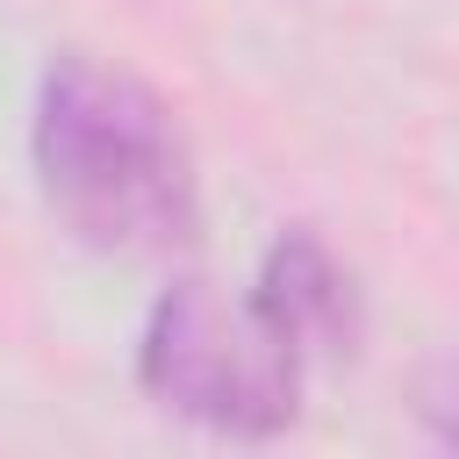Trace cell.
Masks as SVG:
<instances>
[{"mask_svg":"<svg viewBox=\"0 0 459 459\" xmlns=\"http://www.w3.org/2000/svg\"><path fill=\"white\" fill-rule=\"evenodd\" d=\"M29 158L50 215L93 251H172L194 230L186 129L143 79L100 57H57L43 72Z\"/></svg>","mask_w":459,"mask_h":459,"instance_id":"6da1fadb","label":"cell"},{"mask_svg":"<svg viewBox=\"0 0 459 459\" xmlns=\"http://www.w3.org/2000/svg\"><path fill=\"white\" fill-rule=\"evenodd\" d=\"M308 351L294 330L258 301H222L208 280L172 287L136 344V380L158 409L222 430V437H273L301 409Z\"/></svg>","mask_w":459,"mask_h":459,"instance_id":"7a4b0ae2","label":"cell"},{"mask_svg":"<svg viewBox=\"0 0 459 459\" xmlns=\"http://www.w3.org/2000/svg\"><path fill=\"white\" fill-rule=\"evenodd\" d=\"M308 359H337L359 344V294H351V273L330 258V244L316 230H287L265 265H258V287H251Z\"/></svg>","mask_w":459,"mask_h":459,"instance_id":"3957f363","label":"cell"}]
</instances>
